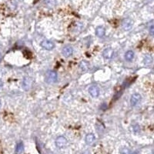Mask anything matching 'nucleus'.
<instances>
[{
  "label": "nucleus",
  "instance_id": "9d476101",
  "mask_svg": "<svg viewBox=\"0 0 154 154\" xmlns=\"http://www.w3.org/2000/svg\"><path fill=\"white\" fill-rule=\"evenodd\" d=\"M86 144L89 145V146H92L96 142V137H95L94 134H92V133H89V134L86 135Z\"/></svg>",
  "mask_w": 154,
  "mask_h": 154
},
{
  "label": "nucleus",
  "instance_id": "f8f14e48",
  "mask_svg": "<svg viewBox=\"0 0 154 154\" xmlns=\"http://www.w3.org/2000/svg\"><path fill=\"white\" fill-rule=\"evenodd\" d=\"M134 58V52L132 50H129L125 53V60L128 62H131Z\"/></svg>",
  "mask_w": 154,
  "mask_h": 154
},
{
  "label": "nucleus",
  "instance_id": "423d86ee",
  "mask_svg": "<svg viewBox=\"0 0 154 154\" xmlns=\"http://www.w3.org/2000/svg\"><path fill=\"white\" fill-rule=\"evenodd\" d=\"M41 46L46 50H52L55 47V44L49 40H43L40 43Z\"/></svg>",
  "mask_w": 154,
  "mask_h": 154
},
{
  "label": "nucleus",
  "instance_id": "4468645a",
  "mask_svg": "<svg viewBox=\"0 0 154 154\" xmlns=\"http://www.w3.org/2000/svg\"><path fill=\"white\" fill-rule=\"evenodd\" d=\"M44 4L46 7L53 8L56 5V0H44Z\"/></svg>",
  "mask_w": 154,
  "mask_h": 154
},
{
  "label": "nucleus",
  "instance_id": "6ab92c4d",
  "mask_svg": "<svg viewBox=\"0 0 154 154\" xmlns=\"http://www.w3.org/2000/svg\"><path fill=\"white\" fill-rule=\"evenodd\" d=\"M2 60V56H1V54H0V61Z\"/></svg>",
  "mask_w": 154,
  "mask_h": 154
},
{
  "label": "nucleus",
  "instance_id": "39448f33",
  "mask_svg": "<svg viewBox=\"0 0 154 154\" xmlns=\"http://www.w3.org/2000/svg\"><path fill=\"white\" fill-rule=\"evenodd\" d=\"M133 22L130 19H125L122 23V27L125 31H129L132 29Z\"/></svg>",
  "mask_w": 154,
  "mask_h": 154
},
{
  "label": "nucleus",
  "instance_id": "f3484780",
  "mask_svg": "<svg viewBox=\"0 0 154 154\" xmlns=\"http://www.w3.org/2000/svg\"><path fill=\"white\" fill-rule=\"evenodd\" d=\"M150 35H151V36H153V34H154V28H153V25H151V26H150Z\"/></svg>",
  "mask_w": 154,
  "mask_h": 154
},
{
  "label": "nucleus",
  "instance_id": "a211bd4d",
  "mask_svg": "<svg viewBox=\"0 0 154 154\" xmlns=\"http://www.w3.org/2000/svg\"><path fill=\"white\" fill-rule=\"evenodd\" d=\"M2 86H3V82L0 79V89L2 88Z\"/></svg>",
  "mask_w": 154,
  "mask_h": 154
},
{
  "label": "nucleus",
  "instance_id": "f03ea898",
  "mask_svg": "<svg viewBox=\"0 0 154 154\" xmlns=\"http://www.w3.org/2000/svg\"><path fill=\"white\" fill-rule=\"evenodd\" d=\"M33 79L29 76H25L23 78V88L24 90L28 91L31 88H32V86H33Z\"/></svg>",
  "mask_w": 154,
  "mask_h": 154
},
{
  "label": "nucleus",
  "instance_id": "dca6fc26",
  "mask_svg": "<svg viewBox=\"0 0 154 154\" xmlns=\"http://www.w3.org/2000/svg\"><path fill=\"white\" fill-rule=\"evenodd\" d=\"M144 63L145 65H150V64L152 63V62H153V58L152 56H150V55H146V56H145L144 58Z\"/></svg>",
  "mask_w": 154,
  "mask_h": 154
},
{
  "label": "nucleus",
  "instance_id": "7ed1b4c3",
  "mask_svg": "<svg viewBox=\"0 0 154 154\" xmlns=\"http://www.w3.org/2000/svg\"><path fill=\"white\" fill-rule=\"evenodd\" d=\"M67 139L66 138L62 136H60V137H58L56 139V146H57L58 148L62 149L64 148L66 145H67Z\"/></svg>",
  "mask_w": 154,
  "mask_h": 154
},
{
  "label": "nucleus",
  "instance_id": "aec40b11",
  "mask_svg": "<svg viewBox=\"0 0 154 154\" xmlns=\"http://www.w3.org/2000/svg\"><path fill=\"white\" fill-rule=\"evenodd\" d=\"M0 107H1V101H0Z\"/></svg>",
  "mask_w": 154,
  "mask_h": 154
},
{
  "label": "nucleus",
  "instance_id": "9b49d317",
  "mask_svg": "<svg viewBox=\"0 0 154 154\" xmlns=\"http://www.w3.org/2000/svg\"><path fill=\"white\" fill-rule=\"evenodd\" d=\"M106 33V29L103 26H99L96 29V35L100 38H102L105 36Z\"/></svg>",
  "mask_w": 154,
  "mask_h": 154
},
{
  "label": "nucleus",
  "instance_id": "0eeeda50",
  "mask_svg": "<svg viewBox=\"0 0 154 154\" xmlns=\"http://www.w3.org/2000/svg\"><path fill=\"white\" fill-rule=\"evenodd\" d=\"M73 52V48L71 46H64L62 50V53L65 57H69L72 56Z\"/></svg>",
  "mask_w": 154,
  "mask_h": 154
},
{
  "label": "nucleus",
  "instance_id": "2eb2a0df",
  "mask_svg": "<svg viewBox=\"0 0 154 154\" xmlns=\"http://www.w3.org/2000/svg\"><path fill=\"white\" fill-rule=\"evenodd\" d=\"M23 151H24V144L23 142H19L15 147V153H22Z\"/></svg>",
  "mask_w": 154,
  "mask_h": 154
},
{
  "label": "nucleus",
  "instance_id": "1a4fd4ad",
  "mask_svg": "<svg viewBox=\"0 0 154 154\" xmlns=\"http://www.w3.org/2000/svg\"><path fill=\"white\" fill-rule=\"evenodd\" d=\"M89 94L92 97L96 98L100 95V89L96 86H91L89 89Z\"/></svg>",
  "mask_w": 154,
  "mask_h": 154
},
{
  "label": "nucleus",
  "instance_id": "f257e3e1",
  "mask_svg": "<svg viewBox=\"0 0 154 154\" xmlns=\"http://www.w3.org/2000/svg\"><path fill=\"white\" fill-rule=\"evenodd\" d=\"M58 79L57 73L53 70H49L46 73L45 75V81L48 84H52L55 83Z\"/></svg>",
  "mask_w": 154,
  "mask_h": 154
},
{
  "label": "nucleus",
  "instance_id": "6e6552de",
  "mask_svg": "<svg viewBox=\"0 0 154 154\" xmlns=\"http://www.w3.org/2000/svg\"><path fill=\"white\" fill-rule=\"evenodd\" d=\"M114 55V51L112 48H106L102 52V56L106 60H110L113 58Z\"/></svg>",
  "mask_w": 154,
  "mask_h": 154
},
{
  "label": "nucleus",
  "instance_id": "20e7f679",
  "mask_svg": "<svg viewBox=\"0 0 154 154\" xmlns=\"http://www.w3.org/2000/svg\"><path fill=\"white\" fill-rule=\"evenodd\" d=\"M141 96L139 93H134L133 95H132L130 99V104L132 106H136L137 105H138L139 103V102L141 101Z\"/></svg>",
  "mask_w": 154,
  "mask_h": 154
},
{
  "label": "nucleus",
  "instance_id": "ddd939ff",
  "mask_svg": "<svg viewBox=\"0 0 154 154\" xmlns=\"http://www.w3.org/2000/svg\"><path fill=\"white\" fill-rule=\"evenodd\" d=\"M79 68L82 71H87L89 68V63L87 61H82L79 63Z\"/></svg>",
  "mask_w": 154,
  "mask_h": 154
}]
</instances>
